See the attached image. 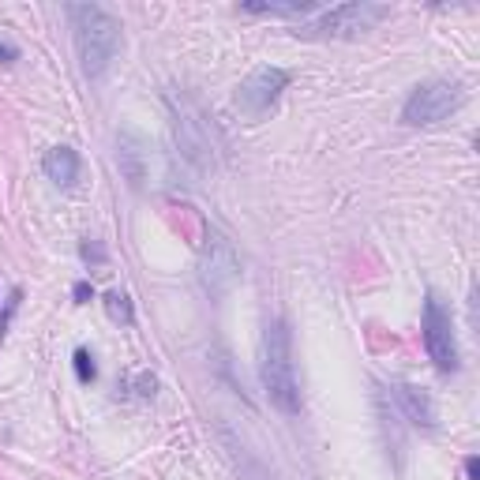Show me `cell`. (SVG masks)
I'll use <instances>...</instances> for the list:
<instances>
[{
    "label": "cell",
    "mask_w": 480,
    "mask_h": 480,
    "mask_svg": "<svg viewBox=\"0 0 480 480\" xmlns=\"http://www.w3.org/2000/svg\"><path fill=\"white\" fill-rule=\"evenodd\" d=\"M259 380L270 405L286 417L300 413V380L293 364V334L286 319H266L259 341Z\"/></svg>",
    "instance_id": "cell-1"
},
{
    "label": "cell",
    "mask_w": 480,
    "mask_h": 480,
    "mask_svg": "<svg viewBox=\"0 0 480 480\" xmlns=\"http://www.w3.org/2000/svg\"><path fill=\"white\" fill-rule=\"evenodd\" d=\"M68 23H72V38H76V53L79 64L90 79H101L113 68L124 34H120V19L101 8V5H68Z\"/></svg>",
    "instance_id": "cell-2"
},
{
    "label": "cell",
    "mask_w": 480,
    "mask_h": 480,
    "mask_svg": "<svg viewBox=\"0 0 480 480\" xmlns=\"http://www.w3.org/2000/svg\"><path fill=\"white\" fill-rule=\"evenodd\" d=\"M240 274H245V263H240V252L233 248V240L218 229L207 233L203 240V252H199V282L207 289L214 300L229 297L240 282Z\"/></svg>",
    "instance_id": "cell-3"
},
{
    "label": "cell",
    "mask_w": 480,
    "mask_h": 480,
    "mask_svg": "<svg viewBox=\"0 0 480 480\" xmlns=\"http://www.w3.org/2000/svg\"><path fill=\"white\" fill-rule=\"evenodd\" d=\"M169 124H173L177 154L195 169V173H207V169L214 165V154H211V140H207V128H203L199 110L188 98L169 94Z\"/></svg>",
    "instance_id": "cell-4"
},
{
    "label": "cell",
    "mask_w": 480,
    "mask_h": 480,
    "mask_svg": "<svg viewBox=\"0 0 480 480\" xmlns=\"http://www.w3.org/2000/svg\"><path fill=\"white\" fill-rule=\"evenodd\" d=\"M462 87L451 83V79H432V83H421L413 94L405 98V110H402V120L413 124V128H432V124H443L451 113L462 110Z\"/></svg>",
    "instance_id": "cell-5"
},
{
    "label": "cell",
    "mask_w": 480,
    "mask_h": 480,
    "mask_svg": "<svg viewBox=\"0 0 480 480\" xmlns=\"http://www.w3.org/2000/svg\"><path fill=\"white\" fill-rule=\"evenodd\" d=\"M380 19H387V8L383 5H338V8H327L316 23H304L297 34L304 38H353V34H364L371 30Z\"/></svg>",
    "instance_id": "cell-6"
},
{
    "label": "cell",
    "mask_w": 480,
    "mask_h": 480,
    "mask_svg": "<svg viewBox=\"0 0 480 480\" xmlns=\"http://www.w3.org/2000/svg\"><path fill=\"white\" fill-rule=\"evenodd\" d=\"M424 350L439 371H458V338H454V319L435 293L424 297Z\"/></svg>",
    "instance_id": "cell-7"
},
{
    "label": "cell",
    "mask_w": 480,
    "mask_h": 480,
    "mask_svg": "<svg viewBox=\"0 0 480 480\" xmlns=\"http://www.w3.org/2000/svg\"><path fill=\"white\" fill-rule=\"evenodd\" d=\"M289 87V72L286 68H274V64H259L256 72L236 87V110L245 113L248 120L266 117L274 106H278L282 90Z\"/></svg>",
    "instance_id": "cell-8"
},
{
    "label": "cell",
    "mask_w": 480,
    "mask_h": 480,
    "mask_svg": "<svg viewBox=\"0 0 480 480\" xmlns=\"http://www.w3.org/2000/svg\"><path fill=\"white\" fill-rule=\"evenodd\" d=\"M391 391H394L398 409H402V413H405L409 421H413L417 428H424V432H432V428H435L439 413H435V402H432V394H428V391H421V387H413V383H394Z\"/></svg>",
    "instance_id": "cell-9"
},
{
    "label": "cell",
    "mask_w": 480,
    "mask_h": 480,
    "mask_svg": "<svg viewBox=\"0 0 480 480\" xmlns=\"http://www.w3.org/2000/svg\"><path fill=\"white\" fill-rule=\"evenodd\" d=\"M117 162H120V173L128 177V184L143 188V181H147V143H143V135L124 128L117 135Z\"/></svg>",
    "instance_id": "cell-10"
},
{
    "label": "cell",
    "mask_w": 480,
    "mask_h": 480,
    "mask_svg": "<svg viewBox=\"0 0 480 480\" xmlns=\"http://www.w3.org/2000/svg\"><path fill=\"white\" fill-rule=\"evenodd\" d=\"M42 169H46V177H49L57 188H76L83 162H79V154H76L72 147H53V151H46Z\"/></svg>",
    "instance_id": "cell-11"
},
{
    "label": "cell",
    "mask_w": 480,
    "mask_h": 480,
    "mask_svg": "<svg viewBox=\"0 0 480 480\" xmlns=\"http://www.w3.org/2000/svg\"><path fill=\"white\" fill-rule=\"evenodd\" d=\"M240 12H248V16H270V19H304V16L316 12V5H312V0H289V5H266V0H248V5H240Z\"/></svg>",
    "instance_id": "cell-12"
},
{
    "label": "cell",
    "mask_w": 480,
    "mask_h": 480,
    "mask_svg": "<svg viewBox=\"0 0 480 480\" xmlns=\"http://www.w3.org/2000/svg\"><path fill=\"white\" fill-rule=\"evenodd\" d=\"M106 312H110V319H113V323H124V327H131V323H135L131 300H128V293H120V289L106 293Z\"/></svg>",
    "instance_id": "cell-13"
},
{
    "label": "cell",
    "mask_w": 480,
    "mask_h": 480,
    "mask_svg": "<svg viewBox=\"0 0 480 480\" xmlns=\"http://www.w3.org/2000/svg\"><path fill=\"white\" fill-rule=\"evenodd\" d=\"M76 375H79V383H94V375H98V368H94V357L87 353V350H76Z\"/></svg>",
    "instance_id": "cell-14"
},
{
    "label": "cell",
    "mask_w": 480,
    "mask_h": 480,
    "mask_svg": "<svg viewBox=\"0 0 480 480\" xmlns=\"http://www.w3.org/2000/svg\"><path fill=\"white\" fill-rule=\"evenodd\" d=\"M83 259H87V263H90V259H94V263H106V252H101L98 245H83Z\"/></svg>",
    "instance_id": "cell-15"
},
{
    "label": "cell",
    "mask_w": 480,
    "mask_h": 480,
    "mask_svg": "<svg viewBox=\"0 0 480 480\" xmlns=\"http://www.w3.org/2000/svg\"><path fill=\"white\" fill-rule=\"evenodd\" d=\"M16 57H19V49L12 42H0V64H12Z\"/></svg>",
    "instance_id": "cell-16"
},
{
    "label": "cell",
    "mask_w": 480,
    "mask_h": 480,
    "mask_svg": "<svg viewBox=\"0 0 480 480\" xmlns=\"http://www.w3.org/2000/svg\"><path fill=\"white\" fill-rule=\"evenodd\" d=\"M90 297H94V289H90L87 282H79V286H76V300H79V304H87Z\"/></svg>",
    "instance_id": "cell-17"
},
{
    "label": "cell",
    "mask_w": 480,
    "mask_h": 480,
    "mask_svg": "<svg viewBox=\"0 0 480 480\" xmlns=\"http://www.w3.org/2000/svg\"><path fill=\"white\" fill-rule=\"evenodd\" d=\"M476 469H480V462H476V454H469L465 458V480H476Z\"/></svg>",
    "instance_id": "cell-18"
}]
</instances>
